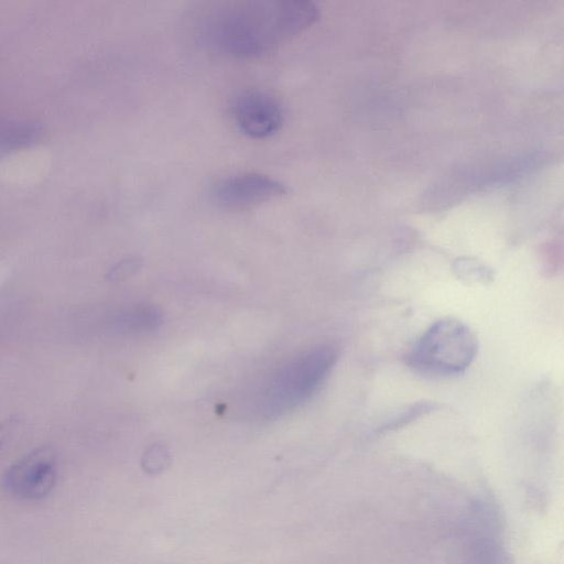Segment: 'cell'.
Returning a JSON list of instances; mask_svg holds the SVG:
<instances>
[{"label": "cell", "mask_w": 564, "mask_h": 564, "mask_svg": "<svg viewBox=\"0 0 564 564\" xmlns=\"http://www.w3.org/2000/svg\"><path fill=\"white\" fill-rule=\"evenodd\" d=\"M306 0L216 3L198 20V37L208 47L236 57L264 54L308 29L318 19Z\"/></svg>", "instance_id": "obj_1"}, {"label": "cell", "mask_w": 564, "mask_h": 564, "mask_svg": "<svg viewBox=\"0 0 564 564\" xmlns=\"http://www.w3.org/2000/svg\"><path fill=\"white\" fill-rule=\"evenodd\" d=\"M337 357V349L324 344L280 365L263 383L257 411L264 419H275L305 403L327 379Z\"/></svg>", "instance_id": "obj_2"}, {"label": "cell", "mask_w": 564, "mask_h": 564, "mask_svg": "<svg viewBox=\"0 0 564 564\" xmlns=\"http://www.w3.org/2000/svg\"><path fill=\"white\" fill-rule=\"evenodd\" d=\"M477 338L463 322L444 318L431 325L404 356L415 372L434 378L465 372L476 357Z\"/></svg>", "instance_id": "obj_3"}, {"label": "cell", "mask_w": 564, "mask_h": 564, "mask_svg": "<svg viewBox=\"0 0 564 564\" xmlns=\"http://www.w3.org/2000/svg\"><path fill=\"white\" fill-rule=\"evenodd\" d=\"M56 480V460L50 447L32 449L4 473L2 484L12 496L23 500L45 497Z\"/></svg>", "instance_id": "obj_4"}, {"label": "cell", "mask_w": 564, "mask_h": 564, "mask_svg": "<svg viewBox=\"0 0 564 564\" xmlns=\"http://www.w3.org/2000/svg\"><path fill=\"white\" fill-rule=\"evenodd\" d=\"M288 187L260 173H240L221 180L213 189L214 202L226 209L240 210L284 196Z\"/></svg>", "instance_id": "obj_5"}, {"label": "cell", "mask_w": 564, "mask_h": 564, "mask_svg": "<svg viewBox=\"0 0 564 564\" xmlns=\"http://www.w3.org/2000/svg\"><path fill=\"white\" fill-rule=\"evenodd\" d=\"M232 115L238 128L253 139H267L275 134L284 120L280 102L259 90H247L237 96Z\"/></svg>", "instance_id": "obj_6"}, {"label": "cell", "mask_w": 564, "mask_h": 564, "mask_svg": "<svg viewBox=\"0 0 564 564\" xmlns=\"http://www.w3.org/2000/svg\"><path fill=\"white\" fill-rule=\"evenodd\" d=\"M111 323L121 333L145 334L161 326L162 314L151 304H132L117 311Z\"/></svg>", "instance_id": "obj_7"}, {"label": "cell", "mask_w": 564, "mask_h": 564, "mask_svg": "<svg viewBox=\"0 0 564 564\" xmlns=\"http://www.w3.org/2000/svg\"><path fill=\"white\" fill-rule=\"evenodd\" d=\"M455 270L457 276L467 283L486 282L492 278V273L488 269L475 262L468 263L465 261L459 263Z\"/></svg>", "instance_id": "obj_8"}, {"label": "cell", "mask_w": 564, "mask_h": 564, "mask_svg": "<svg viewBox=\"0 0 564 564\" xmlns=\"http://www.w3.org/2000/svg\"><path fill=\"white\" fill-rule=\"evenodd\" d=\"M138 268L135 260H126L119 263L116 268L112 269L110 272V278L112 280H119L124 276H129L131 273H133Z\"/></svg>", "instance_id": "obj_9"}, {"label": "cell", "mask_w": 564, "mask_h": 564, "mask_svg": "<svg viewBox=\"0 0 564 564\" xmlns=\"http://www.w3.org/2000/svg\"><path fill=\"white\" fill-rule=\"evenodd\" d=\"M12 420H6L0 423V446L3 443L10 427H11Z\"/></svg>", "instance_id": "obj_10"}]
</instances>
